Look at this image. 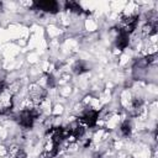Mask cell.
Returning <instances> with one entry per match:
<instances>
[{
  "label": "cell",
  "instance_id": "6da1fadb",
  "mask_svg": "<svg viewBox=\"0 0 158 158\" xmlns=\"http://www.w3.org/2000/svg\"><path fill=\"white\" fill-rule=\"evenodd\" d=\"M33 10H41L49 14H56L59 10V5L54 0H46V1H35L32 5Z\"/></svg>",
  "mask_w": 158,
  "mask_h": 158
},
{
  "label": "cell",
  "instance_id": "7a4b0ae2",
  "mask_svg": "<svg viewBox=\"0 0 158 158\" xmlns=\"http://www.w3.org/2000/svg\"><path fill=\"white\" fill-rule=\"evenodd\" d=\"M80 118H81V121H83L86 126H89V127H94V126L96 125L98 118H99V111L90 109V110L85 111Z\"/></svg>",
  "mask_w": 158,
  "mask_h": 158
},
{
  "label": "cell",
  "instance_id": "3957f363",
  "mask_svg": "<svg viewBox=\"0 0 158 158\" xmlns=\"http://www.w3.org/2000/svg\"><path fill=\"white\" fill-rule=\"evenodd\" d=\"M33 122H35V118H33V116L31 115V112H30L28 109H25V110H22V111L20 112V115H19V123H20L22 127H25V128H31V127L33 126Z\"/></svg>",
  "mask_w": 158,
  "mask_h": 158
},
{
  "label": "cell",
  "instance_id": "277c9868",
  "mask_svg": "<svg viewBox=\"0 0 158 158\" xmlns=\"http://www.w3.org/2000/svg\"><path fill=\"white\" fill-rule=\"evenodd\" d=\"M138 20H139V16L138 15H133V16H130V17H126L123 20V26L121 27V30H123L126 33H131L136 30L137 25H138Z\"/></svg>",
  "mask_w": 158,
  "mask_h": 158
},
{
  "label": "cell",
  "instance_id": "5b68a950",
  "mask_svg": "<svg viewBox=\"0 0 158 158\" xmlns=\"http://www.w3.org/2000/svg\"><path fill=\"white\" fill-rule=\"evenodd\" d=\"M130 43V36L123 30H118V36L116 38V46L118 49H125Z\"/></svg>",
  "mask_w": 158,
  "mask_h": 158
},
{
  "label": "cell",
  "instance_id": "8992f818",
  "mask_svg": "<svg viewBox=\"0 0 158 158\" xmlns=\"http://www.w3.org/2000/svg\"><path fill=\"white\" fill-rule=\"evenodd\" d=\"M30 96H31V99L33 101H41V100H43L47 96V91L43 88H41V86H35L31 90Z\"/></svg>",
  "mask_w": 158,
  "mask_h": 158
},
{
  "label": "cell",
  "instance_id": "52a82bcc",
  "mask_svg": "<svg viewBox=\"0 0 158 158\" xmlns=\"http://www.w3.org/2000/svg\"><path fill=\"white\" fill-rule=\"evenodd\" d=\"M64 7H65V10H70V11L77 12V14L84 12L83 9H81V6L78 2H75V1H65L64 2Z\"/></svg>",
  "mask_w": 158,
  "mask_h": 158
},
{
  "label": "cell",
  "instance_id": "ba28073f",
  "mask_svg": "<svg viewBox=\"0 0 158 158\" xmlns=\"http://www.w3.org/2000/svg\"><path fill=\"white\" fill-rule=\"evenodd\" d=\"M72 128V136L74 137V138H81L83 136H84V133H85V128H84V126L83 125H75V126H73V127H70Z\"/></svg>",
  "mask_w": 158,
  "mask_h": 158
},
{
  "label": "cell",
  "instance_id": "9c48e42d",
  "mask_svg": "<svg viewBox=\"0 0 158 158\" xmlns=\"http://www.w3.org/2000/svg\"><path fill=\"white\" fill-rule=\"evenodd\" d=\"M89 69H88V67H86V64L84 63V62H81V60H78L74 65H73V72L75 73V74H78V75H80V74H83V73H85V72H88Z\"/></svg>",
  "mask_w": 158,
  "mask_h": 158
},
{
  "label": "cell",
  "instance_id": "30bf717a",
  "mask_svg": "<svg viewBox=\"0 0 158 158\" xmlns=\"http://www.w3.org/2000/svg\"><path fill=\"white\" fill-rule=\"evenodd\" d=\"M120 130H121V133H122L125 137L130 136V135H131V123H130V121H128V120L123 121L122 125H121V127H120Z\"/></svg>",
  "mask_w": 158,
  "mask_h": 158
},
{
  "label": "cell",
  "instance_id": "8fae6325",
  "mask_svg": "<svg viewBox=\"0 0 158 158\" xmlns=\"http://www.w3.org/2000/svg\"><path fill=\"white\" fill-rule=\"evenodd\" d=\"M47 84H48L49 88H54V86H56V79H54L53 75L49 74V75L47 77Z\"/></svg>",
  "mask_w": 158,
  "mask_h": 158
},
{
  "label": "cell",
  "instance_id": "7c38bea8",
  "mask_svg": "<svg viewBox=\"0 0 158 158\" xmlns=\"http://www.w3.org/2000/svg\"><path fill=\"white\" fill-rule=\"evenodd\" d=\"M6 89V83L4 79H0V94Z\"/></svg>",
  "mask_w": 158,
  "mask_h": 158
}]
</instances>
